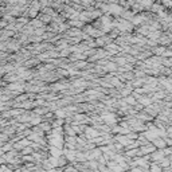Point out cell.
<instances>
[{
  "label": "cell",
  "instance_id": "cell-1",
  "mask_svg": "<svg viewBox=\"0 0 172 172\" xmlns=\"http://www.w3.org/2000/svg\"><path fill=\"white\" fill-rule=\"evenodd\" d=\"M155 143L157 144L159 147H164V145H165V143H164V141H155Z\"/></svg>",
  "mask_w": 172,
  "mask_h": 172
}]
</instances>
